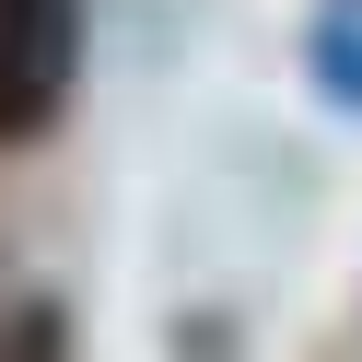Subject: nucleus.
Returning a JSON list of instances; mask_svg holds the SVG:
<instances>
[{"label": "nucleus", "instance_id": "obj_1", "mask_svg": "<svg viewBox=\"0 0 362 362\" xmlns=\"http://www.w3.org/2000/svg\"><path fill=\"white\" fill-rule=\"evenodd\" d=\"M82 71V0H0V141L59 129Z\"/></svg>", "mask_w": 362, "mask_h": 362}, {"label": "nucleus", "instance_id": "obj_2", "mask_svg": "<svg viewBox=\"0 0 362 362\" xmlns=\"http://www.w3.org/2000/svg\"><path fill=\"white\" fill-rule=\"evenodd\" d=\"M0 362H71V327H59V304H24L12 327H0Z\"/></svg>", "mask_w": 362, "mask_h": 362}, {"label": "nucleus", "instance_id": "obj_3", "mask_svg": "<svg viewBox=\"0 0 362 362\" xmlns=\"http://www.w3.org/2000/svg\"><path fill=\"white\" fill-rule=\"evenodd\" d=\"M315 59H327V94L362 105V24H327V35H315Z\"/></svg>", "mask_w": 362, "mask_h": 362}]
</instances>
